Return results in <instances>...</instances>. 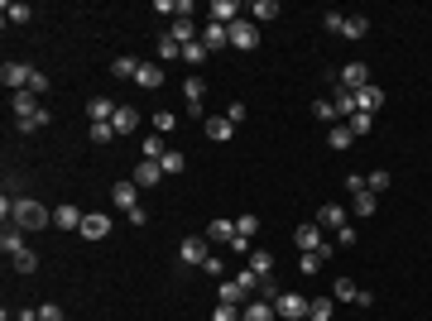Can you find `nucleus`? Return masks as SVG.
I'll use <instances>...</instances> for the list:
<instances>
[{
	"label": "nucleus",
	"mask_w": 432,
	"mask_h": 321,
	"mask_svg": "<svg viewBox=\"0 0 432 321\" xmlns=\"http://www.w3.org/2000/svg\"><path fill=\"white\" fill-rule=\"evenodd\" d=\"M10 220H14V230H43V225H53V211L43 202H34V197H14Z\"/></svg>",
	"instance_id": "nucleus-1"
},
{
	"label": "nucleus",
	"mask_w": 432,
	"mask_h": 321,
	"mask_svg": "<svg viewBox=\"0 0 432 321\" xmlns=\"http://www.w3.org/2000/svg\"><path fill=\"white\" fill-rule=\"evenodd\" d=\"M250 293H259V278L250 273V269H240L235 278H226L221 288H216V302H230V307H245V298Z\"/></svg>",
	"instance_id": "nucleus-2"
},
{
	"label": "nucleus",
	"mask_w": 432,
	"mask_h": 321,
	"mask_svg": "<svg viewBox=\"0 0 432 321\" xmlns=\"http://www.w3.org/2000/svg\"><path fill=\"white\" fill-rule=\"evenodd\" d=\"M293 245H298L303 254H322V259H331V245L322 240V225H317V220L298 225V230H293Z\"/></svg>",
	"instance_id": "nucleus-3"
},
{
	"label": "nucleus",
	"mask_w": 432,
	"mask_h": 321,
	"mask_svg": "<svg viewBox=\"0 0 432 321\" xmlns=\"http://www.w3.org/2000/svg\"><path fill=\"white\" fill-rule=\"evenodd\" d=\"M230 48H235V53H250V48H259V24L240 14V19L230 24Z\"/></svg>",
	"instance_id": "nucleus-4"
},
{
	"label": "nucleus",
	"mask_w": 432,
	"mask_h": 321,
	"mask_svg": "<svg viewBox=\"0 0 432 321\" xmlns=\"http://www.w3.org/2000/svg\"><path fill=\"white\" fill-rule=\"evenodd\" d=\"M178 259H183L188 269H202V264L212 259V249H207V240H202V235H188V240L178 245Z\"/></svg>",
	"instance_id": "nucleus-5"
},
{
	"label": "nucleus",
	"mask_w": 432,
	"mask_h": 321,
	"mask_svg": "<svg viewBox=\"0 0 432 321\" xmlns=\"http://www.w3.org/2000/svg\"><path fill=\"white\" fill-rule=\"evenodd\" d=\"M308 302H313V298H303V293H279L274 312H279L284 321H303V317H308Z\"/></svg>",
	"instance_id": "nucleus-6"
},
{
	"label": "nucleus",
	"mask_w": 432,
	"mask_h": 321,
	"mask_svg": "<svg viewBox=\"0 0 432 321\" xmlns=\"http://www.w3.org/2000/svg\"><path fill=\"white\" fill-rule=\"evenodd\" d=\"M0 82H5L10 92H29V82H34V68H29V63H5V68H0Z\"/></svg>",
	"instance_id": "nucleus-7"
},
{
	"label": "nucleus",
	"mask_w": 432,
	"mask_h": 321,
	"mask_svg": "<svg viewBox=\"0 0 432 321\" xmlns=\"http://www.w3.org/2000/svg\"><path fill=\"white\" fill-rule=\"evenodd\" d=\"M202 96H207V82L193 72V77L183 82V101H188V115H193V120H202Z\"/></svg>",
	"instance_id": "nucleus-8"
},
{
	"label": "nucleus",
	"mask_w": 432,
	"mask_h": 321,
	"mask_svg": "<svg viewBox=\"0 0 432 321\" xmlns=\"http://www.w3.org/2000/svg\"><path fill=\"white\" fill-rule=\"evenodd\" d=\"M77 235H82V240H106V235H110V216L106 211H87Z\"/></svg>",
	"instance_id": "nucleus-9"
},
{
	"label": "nucleus",
	"mask_w": 432,
	"mask_h": 321,
	"mask_svg": "<svg viewBox=\"0 0 432 321\" xmlns=\"http://www.w3.org/2000/svg\"><path fill=\"white\" fill-rule=\"evenodd\" d=\"M159 178H164V163H154V158H139V163H135V173H130V183H135V187H154Z\"/></svg>",
	"instance_id": "nucleus-10"
},
{
	"label": "nucleus",
	"mask_w": 432,
	"mask_h": 321,
	"mask_svg": "<svg viewBox=\"0 0 432 321\" xmlns=\"http://www.w3.org/2000/svg\"><path fill=\"white\" fill-rule=\"evenodd\" d=\"M110 202H115L120 211H135V207H139V187H135L130 178H120V183L110 187Z\"/></svg>",
	"instance_id": "nucleus-11"
},
{
	"label": "nucleus",
	"mask_w": 432,
	"mask_h": 321,
	"mask_svg": "<svg viewBox=\"0 0 432 321\" xmlns=\"http://www.w3.org/2000/svg\"><path fill=\"white\" fill-rule=\"evenodd\" d=\"M245 259H250V273H255L259 283H269V278H274V254H269V249H259V245H255Z\"/></svg>",
	"instance_id": "nucleus-12"
},
{
	"label": "nucleus",
	"mask_w": 432,
	"mask_h": 321,
	"mask_svg": "<svg viewBox=\"0 0 432 321\" xmlns=\"http://www.w3.org/2000/svg\"><path fill=\"white\" fill-rule=\"evenodd\" d=\"M207 19H212V24H226V29H230V24L240 19V5H235V0H212V5H207Z\"/></svg>",
	"instance_id": "nucleus-13"
},
{
	"label": "nucleus",
	"mask_w": 432,
	"mask_h": 321,
	"mask_svg": "<svg viewBox=\"0 0 432 321\" xmlns=\"http://www.w3.org/2000/svg\"><path fill=\"white\" fill-rule=\"evenodd\" d=\"M202 134H207L212 144H226V139L235 134V125H230L226 115H207V120H202Z\"/></svg>",
	"instance_id": "nucleus-14"
},
{
	"label": "nucleus",
	"mask_w": 432,
	"mask_h": 321,
	"mask_svg": "<svg viewBox=\"0 0 432 321\" xmlns=\"http://www.w3.org/2000/svg\"><path fill=\"white\" fill-rule=\"evenodd\" d=\"M341 87H346V92L370 87V68H365V63H346V68H341Z\"/></svg>",
	"instance_id": "nucleus-15"
},
{
	"label": "nucleus",
	"mask_w": 432,
	"mask_h": 321,
	"mask_svg": "<svg viewBox=\"0 0 432 321\" xmlns=\"http://www.w3.org/2000/svg\"><path fill=\"white\" fill-rule=\"evenodd\" d=\"M53 230H82V211H77L72 202L53 207Z\"/></svg>",
	"instance_id": "nucleus-16"
},
{
	"label": "nucleus",
	"mask_w": 432,
	"mask_h": 321,
	"mask_svg": "<svg viewBox=\"0 0 432 321\" xmlns=\"http://www.w3.org/2000/svg\"><path fill=\"white\" fill-rule=\"evenodd\" d=\"M380 106H384V92H380L375 82L355 92V110H365V115H375V110H380Z\"/></svg>",
	"instance_id": "nucleus-17"
},
{
	"label": "nucleus",
	"mask_w": 432,
	"mask_h": 321,
	"mask_svg": "<svg viewBox=\"0 0 432 321\" xmlns=\"http://www.w3.org/2000/svg\"><path fill=\"white\" fill-rule=\"evenodd\" d=\"M202 43H207V53L226 48V43H230V29H226V24H212V19H207V24H202Z\"/></svg>",
	"instance_id": "nucleus-18"
},
{
	"label": "nucleus",
	"mask_w": 432,
	"mask_h": 321,
	"mask_svg": "<svg viewBox=\"0 0 432 321\" xmlns=\"http://www.w3.org/2000/svg\"><path fill=\"white\" fill-rule=\"evenodd\" d=\"M240 321H279V312H274V302L259 298V302H245L240 307Z\"/></svg>",
	"instance_id": "nucleus-19"
},
{
	"label": "nucleus",
	"mask_w": 432,
	"mask_h": 321,
	"mask_svg": "<svg viewBox=\"0 0 432 321\" xmlns=\"http://www.w3.org/2000/svg\"><path fill=\"white\" fill-rule=\"evenodd\" d=\"M135 125H139V110L135 106H115V115H110V130H115V134H130Z\"/></svg>",
	"instance_id": "nucleus-20"
},
{
	"label": "nucleus",
	"mask_w": 432,
	"mask_h": 321,
	"mask_svg": "<svg viewBox=\"0 0 432 321\" xmlns=\"http://www.w3.org/2000/svg\"><path fill=\"white\" fill-rule=\"evenodd\" d=\"M168 39H173L178 48H188V43L197 39V24H193V19H173V24H168Z\"/></svg>",
	"instance_id": "nucleus-21"
},
{
	"label": "nucleus",
	"mask_w": 432,
	"mask_h": 321,
	"mask_svg": "<svg viewBox=\"0 0 432 321\" xmlns=\"http://www.w3.org/2000/svg\"><path fill=\"white\" fill-rule=\"evenodd\" d=\"M207 240H216V245H230V240H235V220H226V216H216L212 225H207Z\"/></svg>",
	"instance_id": "nucleus-22"
},
{
	"label": "nucleus",
	"mask_w": 432,
	"mask_h": 321,
	"mask_svg": "<svg viewBox=\"0 0 432 321\" xmlns=\"http://www.w3.org/2000/svg\"><path fill=\"white\" fill-rule=\"evenodd\" d=\"M10 106H14V120H29V115L39 110V96H34V92H14Z\"/></svg>",
	"instance_id": "nucleus-23"
},
{
	"label": "nucleus",
	"mask_w": 432,
	"mask_h": 321,
	"mask_svg": "<svg viewBox=\"0 0 432 321\" xmlns=\"http://www.w3.org/2000/svg\"><path fill=\"white\" fill-rule=\"evenodd\" d=\"M0 14H5V24H29V19H34V10H29L24 0H5Z\"/></svg>",
	"instance_id": "nucleus-24"
},
{
	"label": "nucleus",
	"mask_w": 432,
	"mask_h": 321,
	"mask_svg": "<svg viewBox=\"0 0 432 321\" xmlns=\"http://www.w3.org/2000/svg\"><path fill=\"white\" fill-rule=\"evenodd\" d=\"M10 269H14V273H34V269H39V254L24 245V249H14V254H10Z\"/></svg>",
	"instance_id": "nucleus-25"
},
{
	"label": "nucleus",
	"mask_w": 432,
	"mask_h": 321,
	"mask_svg": "<svg viewBox=\"0 0 432 321\" xmlns=\"http://www.w3.org/2000/svg\"><path fill=\"white\" fill-rule=\"evenodd\" d=\"M317 225H326V230H341V225H346V207H336V202H326L322 211H317Z\"/></svg>",
	"instance_id": "nucleus-26"
},
{
	"label": "nucleus",
	"mask_w": 432,
	"mask_h": 321,
	"mask_svg": "<svg viewBox=\"0 0 432 321\" xmlns=\"http://www.w3.org/2000/svg\"><path fill=\"white\" fill-rule=\"evenodd\" d=\"M139 68H144V63H139V58H130V53H125V58H115V63H110V72H115V77H120V82H130V77H139Z\"/></svg>",
	"instance_id": "nucleus-27"
},
{
	"label": "nucleus",
	"mask_w": 432,
	"mask_h": 321,
	"mask_svg": "<svg viewBox=\"0 0 432 321\" xmlns=\"http://www.w3.org/2000/svg\"><path fill=\"white\" fill-rule=\"evenodd\" d=\"M135 82H139V87H144V92H154V87H164V68H159V63H144V68H139V77H135Z\"/></svg>",
	"instance_id": "nucleus-28"
},
{
	"label": "nucleus",
	"mask_w": 432,
	"mask_h": 321,
	"mask_svg": "<svg viewBox=\"0 0 432 321\" xmlns=\"http://www.w3.org/2000/svg\"><path fill=\"white\" fill-rule=\"evenodd\" d=\"M326 144H331V149H351V144H355V130H351V125H331V130H326Z\"/></svg>",
	"instance_id": "nucleus-29"
},
{
	"label": "nucleus",
	"mask_w": 432,
	"mask_h": 321,
	"mask_svg": "<svg viewBox=\"0 0 432 321\" xmlns=\"http://www.w3.org/2000/svg\"><path fill=\"white\" fill-rule=\"evenodd\" d=\"M331 312H336V298H313L308 302V321H331Z\"/></svg>",
	"instance_id": "nucleus-30"
},
{
	"label": "nucleus",
	"mask_w": 432,
	"mask_h": 321,
	"mask_svg": "<svg viewBox=\"0 0 432 321\" xmlns=\"http://www.w3.org/2000/svg\"><path fill=\"white\" fill-rule=\"evenodd\" d=\"M250 19H255V24H269V19H279V5H274V0H255V5H250Z\"/></svg>",
	"instance_id": "nucleus-31"
},
{
	"label": "nucleus",
	"mask_w": 432,
	"mask_h": 321,
	"mask_svg": "<svg viewBox=\"0 0 432 321\" xmlns=\"http://www.w3.org/2000/svg\"><path fill=\"white\" fill-rule=\"evenodd\" d=\"M48 125H53V115H48V106H39L34 115H29V120H19V130H24V134H34V130H48Z\"/></svg>",
	"instance_id": "nucleus-32"
},
{
	"label": "nucleus",
	"mask_w": 432,
	"mask_h": 321,
	"mask_svg": "<svg viewBox=\"0 0 432 321\" xmlns=\"http://www.w3.org/2000/svg\"><path fill=\"white\" fill-rule=\"evenodd\" d=\"M235 235H240V240H255V235H259V216H255V211H240V220H235Z\"/></svg>",
	"instance_id": "nucleus-33"
},
{
	"label": "nucleus",
	"mask_w": 432,
	"mask_h": 321,
	"mask_svg": "<svg viewBox=\"0 0 432 321\" xmlns=\"http://www.w3.org/2000/svg\"><path fill=\"white\" fill-rule=\"evenodd\" d=\"M87 115H92V125H101V120L110 125V115H115V106H110L106 96H92V106H87Z\"/></svg>",
	"instance_id": "nucleus-34"
},
{
	"label": "nucleus",
	"mask_w": 432,
	"mask_h": 321,
	"mask_svg": "<svg viewBox=\"0 0 432 321\" xmlns=\"http://www.w3.org/2000/svg\"><path fill=\"white\" fill-rule=\"evenodd\" d=\"M341 34H346V39H365V34H370V19H365V14H346V29H341Z\"/></svg>",
	"instance_id": "nucleus-35"
},
{
	"label": "nucleus",
	"mask_w": 432,
	"mask_h": 321,
	"mask_svg": "<svg viewBox=\"0 0 432 321\" xmlns=\"http://www.w3.org/2000/svg\"><path fill=\"white\" fill-rule=\"evenodd\" d=\"M183 63H188V68H202V63H207V43H202V39H193V43L183 48Z\"/></svg>",
	"instance_id": "nucleus-36"
},
{
	"label": "nucleus",
	"mask_w": 432,
	"mask_h": 321,
	"mask_svg": "<svg viewBox=\"0 0 432 321\" xmlns=\"http://www.w3.org/2000/svg\"><path fill=\"white\" fill-rule=\"evenodd\" d=\"M331 106H336V115H346V120H351V115H355V92H346V87H341V92L331 96Z\"/></svg>",
	"instance_id": "nucleus-37"
},
{
	"label": "nucleus",
	"mask_w": 432,
	"mask_h": 321,
	"mask_svg": "<svg viewBox=\"0 0 432 321\" xmlns=\"http://www.w3.org/2000/svg\"><path fill=\"white\" fill-rule=\"evenodd\" d=\"M375 211H380V197H375L370 187H365V192H355V216H375Z\"/></svg>",
	"instance_id": "nucleus-38"
},
{
	"label": "nucleus",
	"mask_w": 432,
	"mask_h": 321,
	"mask_svg": "<svg viewBox=\"0 0 432 321\" xmlns=\"http://www.w3.org/2000/svg\"><path fill=\"white\" fill-rule=\"evenodd\" d=\"M0 249H5V259H10L14 249H24V230H10V225H5V235H0Z\"/></svg>",
	"instance_id": "nucleus-39"
},
{
	"label": "nucleus",
	"mask_w": 432,
	"mask_h": 321,
	"mask_svg": "<svg viewBox=\"0 0 432 321\" xmlns=\"http://www.w3.org/2000/svg\"><path fill=\"white\" fill-rule=\"evenodd\" d=\"M164 154H168V149H164V134H149V139H144V158L164 163Z\"/></svg>",
	"instance_id": "nucleus-40"
},
{
	"label": "nucleus",
	"mask_w": 432,
	"mask_h": 321,
	"mask_svg": "<svg viewBox=\"0 0 432 321\" xmlns=\"http://www.w3.org/2000/svg\"><path fill=\"white\" fill-rule=\"evenodd\" d=\"M183 168H188V154H178V149H168V154H164V173L173 178V173H183Z\"/></svg>",
	"instance_id": "nucleus-41"
},
{
	"label": "nucleus",
	"mask_w": 432,
	"mask_h": 321,
	"mask_svg": "<svg viewBox=\"0 0 432 321\" xmlns=\"http://www.w3.org/2000/svg\"><path fill=\"white\" fill-rule=\"evenodd\" d=\"M87 139H92V144H110V139H115V130H110L106 120H101V125H87Z\"/></svg>",
	"instance_id": "nucleus-42"
},
{
	"label": "nucleus",
	"mask_w": 432,
	"mask_h": 321,
	"mask_svg": "<svg viewBox=\"0 0 432 321\" xmlns=\"http://www.w3.org/2000/svg\"><path fill=\"white\" fill-rule=\"evenodd\" d=\"M346 125H351L355 134H370V130H375V115H365V110H355V115H351Z\"/></svg>",
	"instance_id": "nucleus-43"
},
{
	"label": "nucleus",
	"mask_w": 432,
	"mask_h": 321,
	"mask_svg": "<svg viewBox=\"0 0 432 321\" xmlns=\"http://www.w3.org/2000/svg\"><path fill=\"white\" fill-rule=\"evenodd\" d=\"M159 58H164V63H173V58H183V48H178L168 34H164V39H159Z\"/></svg>",
	"instance_id": "nucleus-44"
},
{
	"label": "nucleus",
	"mask_w": 432,
	"mask_h": 321,
	"mask_svg": "<svg viewBox=\"0 0 432 321\" xmlns=\"http://www.w3.org/2000/svg\"><path fill=\"white\" fill-rule=\"evenodd\" d=\"M389 183H394V178H389L384 168H380V173H370V192H375V197H380V192H389Z\"/></svg>",
	"instance_id": "nucleus-45"
},
{
	"label": "nucleus",
	"mask_w": 432,
	"mask_h": 321,
	"mask_svg": "<svg viewBox=\"0 0 432 321\" xmlns=\"http://www.w3.org/2000/svg\"><path fill=\"white\" fill-rule=\"evenodd\" d=\"M212 321H240V307H230V302H216Z\"/></svg>",
	"instance_id": "nucleus-46"
},
{
	"label": "nucleus",
	"mask_w": 432,
	"mask_h": 321,
	"mask_svg": "<svg viewBox=\"0 0 432 321\" xmlns=\"http://www.w3.org/2000/svg\"><path fill=\"white\" fill-rule=\"evenodd\" d=\"M326 259L322 254H303V259H298V269H303V273H308V278H313V273H317V269H322Z\"/></svg>",
	"instance_id": "nucleus-47"
},
{
	"label": "nucleus",
	"mask_w": 432,
	"mask_h": 321,
	"mask_svg": "<svg viewBox=\"0 0 432 321\" xmlns=\"http://www.w3.org/2000/svg\"><path fill=\"white\" fill-rule=\"evenodd\" d=\"M322 24L331 29V34H341V29H346V14H341V10H326V14H322Z\"/></svg>",
	"instance_id": "nucleus-48"
},
{
	"label": "nucleus",
	"mask_w": 432,
	"mask_h": 321,
	"mask_svg": "<svg viewBox=\"0 0 432 321\" xmlns=\"http://www.w3.org/2000/svg\"><path fill=\"white\" fill-rule=\"evenodd\" d=\"M39 321H68V317H63L58 302H43V307H39Z\"/></svg>",
	"instance_id": "nucleus-49"
},
{
	"label": "nucleus",
	"mask_w": 432,
	"mask_h": 321,
	"mask_svg": "<svg viewBox=\"0 0 432 321\" xmlns=\"http://www.w3.org/2000/svg\"><path fill=\"white\" fill-rule=\"evenodd\" d=\"M173 125H178V115H173V110H159V115H154V130H164V134H168Z\"/></svg>",
	"instance_id": "nucleus-50"
},
{
	"label": "nucleus",
	"mask_w": 432,
	"mask_h": 321,
	"mask_svg": "<svg viewBox=\"0 0 432 321\" xmlns=\"http://www.w3.org/2000/svg\"><path fill=\"white\" fill-rule=\"evenodd\" d=\"M279 293H284V288H279V278H269V283H259V298H264V302H279Z\"/></svg>",
	"instance_id": "nucleus-51"
},
{
	"label": "nucleus",
	"mask_w": 432,
	"mask_h": 321,
	"mask_svg": "<svg viewBox=\"0 0 432 321\" xmlns=\"http://www.w3.org/2000/svg\"><path fill=\"white\" fill-rule=\"evenodd\" d=\"M346 187H351V197H355V192H365V187H370V178H365V173H351V178H346Z\"/></svg>",
	"instance_id": "nucleus-52"
},
{
	"label": "nucleus",
	"mask_w": 432,
	"mask_h": 321,
	"mask_svg": "<svg viewBox=\"0 0 432 321\" xmlns=\"http://www.w3.org/2000/svg\"><path fill=\"white\" fill-rule=\"evenodd\" d=\"M226 120H230V125H245V106H240V101H230V106H226Z\"/></svg>",
	"instance_id": "nucleus-53"
},
{
	"label": "nucleus",
	"mask_w": 432,
	"mask_h": 321,
	"mask_svg": "<svg viewBox=\"0 0 432 321\" xmlns=\"http://www.w3.org/2000/svg\"><path fill=\"white\" fill-rule=\"evenodd\" d=\"M313 115H317V120H336V106H331V101H317Z\"/></svg>",
	"instance_id": "nucleus-54"
},
{
	"label": "nucleus",
	"mask_w": 432,
	"mask_h": 321,
	"mask_svg": "<svg viewBox=\"0 0 432 321\" xmlns=\"http://www.w3.org/2000/svg\"><path fill=\"white\" fill-rule=\"evenodd\" d=\"M125 220H130V225H149V211H144V207H135V211H125Z\"/></svg>",
	"instance_id": "nucleus-55"
},
{
	"label": "nucleus",
	"mask_w": 432,
	"mask_h": 321,
	"mask_svg": "<svg viewBox=\"0 0 432 321\" xmlns=\"http://www.w3.org/2000/svg\"><path fill=\"white\" fill-rule=\"evenodd\" d=\"M29 92H34V96H43V92H48V77H43V72H34V82H29Z\"/></svg>",
	"instance_id": "nucleus-56"
},
{
	"label": "nucleus",
	"mask_w": 432,
	"mask_h": 321,
	"mask_svg": "<svg viewBox=\"0 0 432 321\" xmlns=\"http://www.w3.org/2000/svg\"><path fill=\"white\" fill-rule=\"evenodd\" d=\"M336 245H355V225H341L336 230Z\"/></svg>",
	"instance_id": "nucleus-57"
},
{
	"label": "nucleus",
	"mask_w": 432,
	"mask_h": 321,
	"mask_svg": "<svg viewBox=\"0 0 432 321\" xmlns=\"http://www.w3.org/2000/svg\"><path fill=\"white\" fill-rule=\"evenodd\" d=\"M14 321H39V307H19V312H14Z\"/></svg>",
	"instance_id": "nucleus-58"
}]
</instances>
